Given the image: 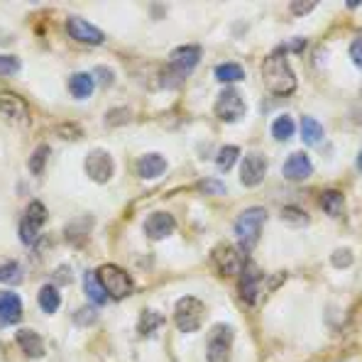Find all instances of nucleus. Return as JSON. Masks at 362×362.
<instances>
[{
    "instance_id": "obj_2",
    "label": "nucleus",
    "mask_w": 362,
    "mask_h": 362,
    "mask_svg": "<svg viewBox=\"0 0 362 362\" xmlns=\"http://www.w3.org/2000/svg\"><path fill=\"white\" fill-rule=\"evenodd\" d=\"M264 221H267V211H264V209H247L245 213L238 216L235 235H238V243H240L243 252H250V250L257 245L259 230H262Z\"/></svg>"
},
{
    "instance_id": "obj_8",
    "label": "nucleus",
    "mask_w": 362,
    "mask_h": 362,
    "mask_svg": "<svg viewBox=\"0 0 362 362\" xmlns=\"http://www.w3.org/2000/svg\"><path fill=\"white\" fill-rule=\"evenodd\" d=\"M86 172H88V177L93 181L105 184V181L113 177V172H115L113 157H110L108 152H103V150H93L86 157Z\"/></svg>"
},
{
    "instance_id": "obj_9",
    "label": "nucleus",
    "mask_w": 362,
    "mask_h": 362,
    "mask_svg": "<svg viewBox=\"0 0 362 362\" xmlns=\"http://www.w3.org/2000/svg\"><path fill=\"white\" fill-rule=\"evenodd\" d=\"M66 32L74 37L76 42H86V45H100L105 40V35L98 28L88 23L83 18H69L66 20Z\"/></svg>"
},
{
    "instance_id": "obj_35",
    "label": "nucleus",
    "mask_w": 362,
    "mask_h": 362,
    "mask_svg": "<svg viewBox=\"0 0 362 362\" xmlns=\"http://www.w3.org/2000/svg\"><path fill=\"white\" fill-rule=\"evenodd\" d=\"M199 189L206 191V194H223V191H226V186H223L221 181L206 179V181H201V184H199Z\"/></svg>"
},
{
    "instance_id": "obj_16",
    "label": "nucleus",
    "mask_w": 362,
    "mask_h": 362,
    "mask_svg": "<svg viewBox=\"0 0 362 362\" xmlns=\"http://www.w3.org/2000/svg\"><path fill=\"white\" fill-rule=\"evenodd\" d=\"M23 316V301L13 291H0V323H18Z\"/></svg>"
},
{
    "instance_id": "obj_3",
    "label": "nucleus",
    "mask_w": 362,
    "mask_h": 362,
    "mask_svg": "<svg viewBox=\"0 0 362 362\" xmlns=\"http://www.w3.org/2000/svg\"><path fill=\"white\" fill-rule=\"evenodd\" d=\"M95 274H98V281L103 284L105 294H108L110 299L120 301L132 291L130 274H127L125 269H120L118 264H103V267L95 272Z\"/></svg>"
},
{
    "instance_id": "obj_13",
    "label": "nucleus",
    "mask_w": 362,
    "mask_h": 362,
    "mask_svg": "<svg viewBox=\"0 0 362 362\" xmlns=\"http://www.w3.org/2000/svg\"><path fill=\"white\" fill-rule=\"evenodd\" d=\"M311 172H313V164L303 152L291 154V157L284 162V167H281V174H284L286 179H291V181L308 179V177H311Z\"/></svg>"
},
{
    "instance_id": "obj_27",
    "label": "nucleus",
    "mask_w": 362,
    "mask_h": 362,
    "mask_svg": "<svg viewBox=\"0 0 362 362\" xmlns=\"http://www.w3.org/2000/svg\"><path fill=\"white\" fill-rule=\"evenodd\" d=\"M49 147L47 145H40L35 152H32V157H30V172L35 174V177H40L42 172H45V164H47V159H49Z\"/></svg>"
},
{
    "instance_id": "obj_15",
    "label": "nucleus",
    "mask_w": 362,
    "mask_h": 362,
    "mask_svg": "<svg viewBox=\"0 0 362 362\" xmlns=\"http://www.w3.org/2000/svg\"><path fill=\"white\" fill-rule=\"evenodd\" d=\"M213 262L218 264V269L223 272V274H238L240 269H245L243 264V257L235 252L233 247H216V252H213Z\"/></svg>"
},
{
    "instance_id": "obj_26",
    "label": "nucleus",
    "mask_w": 362,
    "mask_h": 362,
    "mask_svg": "<svg viewBox=\"0 0 362 362\" xmlns=\"http://www.w3.org/2000/svg\"><path fill=\"white\" fill-rule=\"evenodd\" d=\"M272 135H274V140H291V135H294V120L289 115H279V118L272 122Z\"/></svg>"
},
{
    "instance_id": "obj_14",
    "label": "nucleus",
    "mask_w": 362,
    "mask_h": 362,
    "mask_svg": "<svg viewBox=\"0 0 362 362\" xmlns=\"http://www.w3.org/2000/svg\"><path fill=\"white\" fill-rule=\"evenodd\" d=\"M28 113H30L28 103H25L20 95H15V93H3V95H0V115H3V118H8L13 122H20V120L28 118Z\"/></svg>"
},
{
    "instance_id": "obj_25",
    "label": "nucleus",
    "mask_w": 362,
    "mask_h": 362,
    "mask_svg": "<svg viewBox=\"0 0 362 362\" xmlns=\"http://www.w3.org/2000/svg\"><path fill=\"white\" fill-rule=\"evenodd\" d=\"M59 303H62V296H59V291L54 289V286H42L40 289V306H42V311H47V313H54L57 308H59Z\"/></svg>"
},
{
    "instance_id": "obj_6",
    "label": "nucleus",
    "mask_w": 362,
    "mask_h": 362,
    "mask_svg": "<svg viewBox=\"0 0 362 362\" xmlns=\"http://www.w3.org/2000/svg\"><path fill=\"white\" fill-rule=\"evenodd\" d=\"M47 221V209L42 201H32L28 213H25L23 223H20V240L25 245H35L40 238V230Z\"/></svg>"
},
{
    "instance_id": "obj_7",
    "label": "nucleus",
    "mask_w": 362,
    "mask_h": 362,
    "mask_svg": "<svg viewBox=\"0 0 362 362\" xmlns=\"http://www.w3.org/2000/svg\"><path fill=\"white\" fill-rule=\"evenodd\" d=\"M245 110H247V105L235 88H226L221 98L216 100V115L226 122H238L245 115Z\"/></svg>"
},
{
    "instance_id": "obj_34",
    "label": "nucleus",
    "mask_w": 362,
    "mask_h": 362,
    "mask_svg": "<svg viewBox=\"0 0 362 362\" xmlns=\"http://www.w3.org/2000/svg\"><path fill=\"white\" fill-rule=\"evenodd\" d=\"M350 59H353L355 66L362 69V37H358V40L350 45Z\"/></svg>"
},
{
    "instance_id": "obj_22",
    "label": "nucleus",
    "mask_w": 362,
    "mask_h": 362,
    "mask_svg": "<svg viewBox=\"0 0 362 362\" xmlns=\"http://www.w3.org/2000/svg\"><path fill=\"white\" fill-rule=\"evenodd\" d=\"M301 137L306 145H316L323 140V125L313 118H303L301 120Z\"/></svg>"
},
{
    "instance_id": "obj_33",
    "label": "nucleus",
    "mask_w": 362,
    "mask_h": 362,
    "mask_svg": "<svg viewBox=\"0 0 362 362\" xmlns=\"http://www.w3.org/2000/svg\"><path fill=\"white\" fill-rule=\"evenodd\" d=\"M333 264L338 269L350 267V264H353V255H350V250H338V252L333 255Z\"/></svg>"
},
{
    "instance_id": "obj_37",
    "label": "nucleus",
    "mask_w": 362,
    "mask_h": 362,
    "mask_svg": "<svg viewBox=\"0 0 362 362\" xmlns=\"http://www.w3.org/2000/svg\"><path fill=\"white\" fill-rule=\"evenodd\" d=\"M100 81L103 83H113V76H110V71H105V69H100Z\"/></svg>"
},
{
    "instance_id": "obj_31",
    "label": "nucleus",
    "mask_w": 362,
    "mask_h": 362,
    "mask_svg": "<svg viewBox=\"0 0 362 362\" xmlns=\"http://www.w3.org/2000/svg\"><path fill=\"white\" fill-rule=\"evenodd\" d=\"M281 221L291 223V226H306L308 223V216L299 209H294V206H286L284 211H281Z\"/></svg>"
},
{
    "instance_id": "obj_18",
    "label": "nucleus",
    "mask_w": 362,
    "mask_h": 362,
    "mask_svg": "<svg viewBox=\"0 0 362 362\" xmlns=\"http://www.w3.org/2000/svg\"><path fill=\"white\" fill-rule=\"evenodd\" d=\"M259 281H262V274L257 272V267L247 264V267L243 269V279H240V294H243V299L247 303H252L255 296H257Z\"/></svg>"
},
{
    "instance_id": "obj_17",
    "label": "nucleus",
    "mask_w": 362,
    "mask_h": 362,
    "mask_svg": "<svg viewBox=\"0 0 362 362\" xmlns=\"http://www.w3.org/2000/svg\"><path fill=\"white\" fill-rule=\"evenodd\" d=\"M164 172H167V159L159 157V154H145V157H140V162H137V174H140L142 179H157V177H162Z\"/></svg>"
},
{
    "instance_id": "obj_19",
    "label": "nucleus",
    "mask_w": 362,
    "mask_h": 362,
    "mask_svg": "<svg viewBox=\"0 0 362 362\" xmlns=\"http://www.w3.org/2000/svg\"><path fill=\"white\" fill-rule=\"evenodd\" d=\"M18 345L23 348L25 355H30L32 360H40L45 358V343L35 331H20L18 333Z\"/></svg>"
},
{
    "instance_id": "obj_1",
    "label": "nucleus",
    "mask_w": 362,
    "mask_h": 362,
    "mask_svg": "<svg viewBox=\"0 0 362 362\" xmlns=\"http://www.w3.org/2000/svg\"><path fill=\"white\" fill-rule=\"evenodd\" d=\"M262 81L274 95H291L296 90V76L281 52H274L264 59Z\"/></svg>"
},
{
    "instance_id": "obj_32",
    "label": "nucleus",
    "mask_w": 362,
    "mask_h": 362,
    "mask_svg": "<svg viewBox=\"0 0 362 362\" xmlns=\"http://www.w3.org/2000/svg\"><path fill=\"white\" fill-rule=\"evenodd\" d=\"M20 71V59L18 57H0V76H13Z\"/></svg>"
},
{
    "instance_id": "obj_10",
    "label": "nucleus",
    "mask_w": 362,
    "mask_h": 362,
    "mask_svg": "<svg viewBox=\"0 0 362 362\" xmlns=\"http://www.w3.org/2000/svg\"><path fill=\"white\" fill-rule=\"evenodd\" d=\"M199 59H201L199 47H179V49H174L172 59H169V66H172V71H177L179 76H189V71L199 64Z\"/></svg>"
},
{
    "instance_id": "obj_28",
    "label": "nucleus",
    "mask_w": 362,
    "mask_h": 362,
    "mask_svg": "<svg viewBox=\"0 0 362 362\" xmlns=\"http://www.w3.org/2000/svg\"><path fill=\"white\" fill-rule=\"evenodd\" d=\"M162 323H164V318L159 316L157 311L147 308V311L142 313V318H140V333H142V335H152L159 326H162Z\"/></svg>"
},
{
    "instance_id": "obj_20",
    "label": "nucleus",
    "mask_w": 362,
    "mask_h": 362,
    "mask_svg": "<svg viewBox=\"0 0 362 362\" xmlns=\"http://www.w3.org/2000/svg\"><path fill=\"white\" fill-rule=\"evenodd\" d=\"M69 90H71L74 98H88L93 93V76L90 74H83V71H76L71 78H69Z\"/></svg>"
},
{
    "instance_id": "obj_36",
    "label": "nucleus",
    "mask_w": 362,
    "mask_h": 362,
    "mask_svg": "<svg viewBox=\"0 0 362 362\" xmlns=\"http://www.w3.org/2000/svg\"><path fill=\"white\" fill-rule=\"evenodd\" d=\"M316 8V3H291V13L303 15V13H311Z\"/></svg>"
},
{
    "instance_id": "obj_21",
    "label": "nucleus",
    "mask_w": 362,
    "mask_h": 362,
    "mask_svg": "<svg viewBox=\"0 0 362 362\" xmlns=\"http://www.w3.org/2000/svg\"><path fill=\"white\" fill-rule=\"evenodd\" d=\"M83 286H86V296L93 303L108 301V294H105L103 284L98 281V274H95V272H86V274H83Z\"/></svg>"
},
{
    "instance_id": "obj_29",
    "label": "nucleus",
    "mask_w": 362,
    "mask_h": 362,
    "mask_svg": "<svg viewBox=\"0 0 362 362\" xmlns=\"http://www.w3.org/2000/svg\"><path fill=\"white\" fill-rule=\"evenodd\" d=\"M0 281L3 284H20L23 281V269H20L18 262H5L0 264Z\"/></svg>"
},
{
    "instance_id": "obj_11",
    "label": "nucleus",
    "mask_w": 362,
    "mask_h": 362,
    "mask_svg": "<svg viewBox=\"0 0 362 362\" xmlns=\"http://www.w3.org/2000/svg\"><path fill=\"white\" fill-rule=\"evenodd\" d=\"M267 174V159L259 157V154H250L245 157L243 167H240V181L245 186H257L259 181Z\"/></svg>"
},
{
    "instance_id": "obj_23",
    "label": "nucleus",
    "mask_w": 362,
    "mask_h": 362,
    "mask_svg": "<svg viewBox=\"0 0 362 362\" xmlns=\"http://www.w3.org/2000/svg\"><path fill=\"white\" fill-rule=\"evenodd\" d=\"M321 206H323V211L328 213V216H340L345 209V199H343V194L340 191H326V194L321 196Z\"/></svg>"
},
{
    "instance_id": "obj_38",
    "label": "nucleus",
    "mask_w": 362,
    "mask_h": 362,
    "mask_svg": "<svg viewBox=\"0 0 362 362\" xmlns=\"http://www.w3.org/2000/svg\"><path fill=\"white\" fill-rule=\"evenodd\" d=\"M358 169H360V172H362V152L358 154Z\"/></svg>"
},
{
    "instance_id": "obj_24",
    "label": "nucleus",
    "mask_w": 362,
    "mask_h": 362,
    "mask_svg": "<svg viewBox=\"0 0 362 362\" xmlns=\"http://www.w3.org/2000/svg\"><path fill=\"white\" fill-rule=\"evenodd\" d=\"M216 78H218V81H226V83L243 81V78H245V71H243L240 64L228 62V64H221V66L216 69Z\"/></svg>"
},
{
    "instance_id": "obj_4",
    "label": "nucleus",
    "mask_w": 362,
    "mask_h": 362,
    "mask_svg": "<svg viewBox=\"0 0 362 362\" xmlns=\"http://www.w3.org/2000/svg\"><path fill=\"white\" fill-rule=\"evenodd\" d=\"M204 316H206V308L204 303L194 296H184L179 303H177V311H174V323L179 326V331L184 333H194L201 328L204 323Z\"/></svg>"
},
{
    "instance_id": "obj_30",
    "label": "nucleus",
    "mask_w": 362,
    "mask_h": 362,
    "mask_svg": "<svg viewBox=\"0 0 362 362\" xmlns=\"http://www.w3.org/2000/svg\"><path fill=\"white\" fill-rule=\"evenodd\" d=\"M238 154H240V150H238V147H233V145L223 147V150L218 152V157H216L218 169H221V172H228V169H230L233 164H235Z\"/></svg>"
},
{
    "instance_id": "obj_12",
    "label": "nucleus",
    "mask_w": 362,
    "mask_h": 362,
    "mask_svg": "<svg viewBox=\"0 0 362 362\" xmlns=\"http://www.w3.org/2000/svg\"><path fill=\"white\" fill-rule=\"evenodd\" d=\"M174 218L169 216V213H152L150 218H147L145 223V233L147 238H152V240H164V238H169L174 233Z\"/></svg>"
},
{
    "instance_id": "obj_5",
    "label": "nucleus",
    "mask_w": 362,
    "mask_h": 362,
    "mask_svg": "<svg viewBox=\"0 0 362 362\" xmlns=\"http://www.w3.org/2000/svg\"><path fill=\"white\" fill-rule=\"evenodd\" d=\"M233 348V328L230 326H216L209 333L206 343V358L209 362H228Z\"/></svg>"
}]
</instances>
